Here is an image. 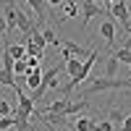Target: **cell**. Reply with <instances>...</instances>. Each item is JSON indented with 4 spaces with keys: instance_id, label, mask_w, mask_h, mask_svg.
Here are the masks:
<instances>
[{
    "instance_id": "16",
    "label": "cell",
    "mask_w": 131,
    "mask_h": 131,
    "mask_svg": "<svg viewBox=\"0 0 131 131\" xmlns=\"http://www.w3.org/2000/svg\"><path fill=\"white\" fill-rule=\"evenodd\" d=\"M123 118H126V113H123V107H110V110H107V121H110L113 126H115V123H121Z\"/></svg>"
},
{
    "instance_id": "10",
    "label": "cell",
    "mask_w": 131,
    "mask_h": 131,
    "mask_svg": "<svg viewBox=\"0 0 131 131\" xmlns=\"http://www.w3.org/2000/svg\"><path fill=\"white\" fill-rule=\"evenodd\" d=\"M81 60H84V58H76V55L66 58V73H68L71 79H73V76H76V73L81 71Z\"/></svg>"
},
{
    "instance_id": "22",
    "label": "cell",
    "mask_w": 131,
    "mask_h": 131,
    "mask_svg": "<svg viewBox=\"0 0 131 131\" xmlns=\"http://www.w3.org/2000/svg\"><path fill=\"white\" fill-rule=\"evenodd\" d=\"M0 115H13V107H10L3 97H0Z\"/></svg>"
},
{
    "instance_id": "5",
    "label": "cell",
    "mask_w": 131,
    "mask_h": 131,
    "mask_svg": "<svg viewBox=\"0 0 131 131\" xmlns=\"http://www.w3.org/2000/svg\"><path fill=\"white\" fill-rule=\"evenodd\" d=\"M79 3H81V8H84V16H81V18H84V24H81V26L86 29V24H89L94 16H100L102 5H100V3H94V0H79Z\"/></svg>"
},
{
    "instance_id": "26",
    "label": "cell",
    "mask_w": 131,
    "mask_h": 131,
    "mask_svg": "<svg viewBox=\"0 0 131 131\" xmlns=\"http://www.w3.org/2000/svg\"><path fill=\"white\" fill-rule=\"evenodd\" d=\"M123 47H128V50H131V37H128V39H126V45H123Z\"/></svg>"
},
{
    "instance_id": "27",
    "label": "cell",
    "mask_w": 131,
    "mask_h": 131,
    "mask_svg": "<svg viewBox=\"0 0 131 131\" xmlns=\"http://www.w3.org/2000/svg\"><path fill=\"white\" fill-rule=\"evenodd\" d=\"M100 3H105V8H107V5H110V3H113V0H100Z\"/></svg>"
},
{
    "instance_id": "14",
    "label": "cell",
    "mask_w": 131,
    "mask_h": 131,
    "mask_svg": "<svg viewBox=\"0 0 131 131\" xmlns=\"http://www.w3.org/2000/svg\"><path fill=\"white\" fill-rule=\"evenodd\" d=\"M94 128V121H92V118H76V121H73V131H92Z\"/></svg>"
},
{
    "instance_id": "6",
    "label": "cell",
    "mask_w": 131,
    "mask_h": 131,
    "mask_svg": "<svg viewBox=\"0 0 131 131\" xmlns=\"http://www.w3.org/2000/svg\"><path fill=\"white\" fill-rule=\"evenodd\" d=\"M97 34H100V37L107 42V45H113V42H115V21H113V18L102 21V24H100V31H97Z\"/></svg>"
},
{
    "instance_id": "4",
    "label": "cell",
    "mask_w": 131,
    "mask_h": 131,
    "mask_svg": "<svg viewBox=\"0 0 131 131\" xmlns=\"http://www.w3.org/2000/svg\"><path fill=\"white\" fill-rule=\"evenodd\" d=\"M71 55H76V58H84V55H86V47H81L79 42L60 39V58L66 60V58H71Z\"/></svg>"
},
{
    "instance_id": "25",
    "label": "cell",
    "mask_w": 131,
    "mask_h": 131,
    "mask_svg": "<svg viewBox=\"0 0 131 131\" xmlns=\"http://www.w3.org/2000/svg\"><path fill=\"white\" fill-rule=\"evenodd\" d=\"M47 3H50V5H52V8H58V5H60V3H63V0H47Z\"/></svg>"
},
{
    "instance_id": "11",
    "label": "cell",
    "mask_w": 131,
    "mask_h": 131,
    "mask_svg": "<svg viewBox=\"0 0 131 131\" xmlns=\"http://www.w3.org/2000/svg\"><path fill=\"white\" fill-rule=\"evenodd\" d=\"M3 39H5V37H3ZM5 47H8V52H10V58H13V60L26 58V45H10V42L5 39Z\"/></svg>"
},
{
    "instance_id": "13",
    "label": "cell",
    "mask_w": 131,
    "mask_h": 131,
    "mask_svg": "<svg viewBox=\"0 0 131 131\" xmlns=\"http://www.w3.org/2000/svg\"><path fill=\"white\" fill-rule=\"evenodd\" d=\"M31 5V13L37 16V21H45V0H26Z\"/></svg>"
},
{
    "instance_id": "17",
    "label": "cell",
    "mask_w": 131,
    "mask_h": 131,
    "mask_svg": "<svg viewBox=\"0 0 131 131\" xmlns=\"http://www.w3.org/2000/svg\"><path fill=\"white\" fill-rule=\"evenodd\" d=\"M113 55L118 58V63L131 66V50H128V47H118V50H113Z\"/></svg>"
},
{
    "instance_id": "20",
    "label": "cell",
    "mask_w": 131,
    "mask_h": 131,
    "mask_svg": "<svg viewBox=\"0 0 131 131\" xmlns=\"http://www.w3.org/2000/svg\"><path fill=\"white\" fill-rule=\"evenodd\" d=\"M10 126H16V118L13 115H0V131H5Z\"/></svg>"
},
{
    "instance_id": "12",
    "label": "cell",
    "mask_w": 131,
    "mask_h": 131,
    "mask_svg": "<svg viewBox=\"0 0 131 131\" xmlns=\"http://www.w3.org/2000/svg\"><path fill=\"white\" fill-rule=\"evenodd\" d=\"M60 5H63V18H60V21L73 18L76 13H79V0H68V3H60Z\"/></svg>"
},
{
    "instance_id": "21",
    "label": "cell",
    "mask_w": 131,
    "mask_h": 131,
    "mask_svg": "<svg viewBox=\"0 0 131 131\" xmlns=\"http://www.w3.org/2000/svg\"><path fill=\"white\" fill-rule=\"evenodd\" d=\"M115 126L110 123V121H94V128L92 131H113Z\"/></svg>"
},
{
    "instance_id": "1",
    "label": "cell",
    "mask_w": 131,
    "mask_h": 131,
    "mask_svg": "<svg viewBox=\"0 0 131 131\" xmlns=\"http://www.w3.org/2000/svg\"><path fill=\"white\" fill-rule=\"evenodd\" d=\"M110 89H128L131 92V81L128 79H115V76H97V79L84 89V94L81 97H86V94H94V92H110Z\"/></svg>"
},
{
    "instance_id": "18",
    "label": "cell",
    "mask_w": 131,
    "mask_h": 131,
    "mask_svg": "<svg viewBox=\"0 0 131 131\" xmlns=\"http://www.w3.org/2000/svg\"><path fill=\"white\" fill-rule=\"evenodd\" d=\"M118 73V58L110 52V58H107V66H105V76H115Z\"/></svg>"
},
{
    "instance_id": "8",
    "label": "cell",
    "mask_w": 131,
    "mask_h": 131,
    "mask_svg": "<svg viewBox=\"0 0 131 131\" xmlns=\"http://www.w3.org/2000/svg\"><path fill=\"white\" fill-rule=\"evenodd\" d=\"M39 79H42V71H39V68H29V71L24 73V84L29 86L31 92H34L37 86H39Z\"/></svg>"
},
{
    "instance_id": "15",
    "label": "cell",
    "mask_w": 131,
    "mask_h": 131,
    "mask_svg": "<svg viewBox=\"0 0 131 131\" xmlns=\"http://www.w3.org/2000/svg\"><path fill=\"white\" fill-rule=\"evenodd\" d=\"M42 37H45V42H47V45H52V47H60V37H55V29L45 26V29H42Z\"/></svg>"
},
{
    "instance_id": "24",
    "label": "cell",
    "mask_w": 131,
    "mask_h": 131,
    "mask_svg": "<svg viewBox=\"0 0 131 131\" xmlns=\"http://www.w3.org/2000/svg\"><path fill=\"white\" fill-rule=\"evenodd\" d=\"M3 34H5V18L0 16V39H3Z\"/></svg>"
},
{
    "instance_id": "23",
    "label": "cell",
    "mask_w": 131,
    "mask_h": 131,
    "mask_svg": "<svg viewBox=\"0 0 131 131\" xmlns=\"http://www.w3.org/2000/svg\"><path fill=\"white\" fill-rule=\"evenodd\" d=\"M118 131H131V115H126L121 121V128H118Z\"/></svg>"
},
{
    "instance_id": "7",
    "label": "cell",
    "mask_w": 131,
    "mask_h": 131,
    "mask_svg": "<svg viewBox=\"0 0 131 131\" xmlns=\"http://www.w3.org/2000/svg\"><path fill=\"white\" fill-rule=\"evenodd\" d=\"M68 105H71V100H68V97H63V100H55V102H50L45 113H55V115H68Z\"/></svg>"
},
{
    "instance_id": "3",
    "label": "cell",
    "mask_w": 131,
    "mask_h": 131,
    "mask_svg": "<svg viewBox=\"0 0 131 131\" xmlns=\"http://www.w3.org/2000/svg\"><path fill=\"white\" fill-rule=\"evenodd\" d=\"M107 13H110L113 18L121 21V26L126 31H131V24H128V8H126V0H113L110 5H107Z\"/></svg>"
},
{
    "instance_id": "19",
    "label": "cell",
    "mask_w": 131,
    "mask_h": 131,
    "mask_svg": "<svg viewBox=\"0 0 131 131\" xmlns=\"http://www.w3.org/2000/svg\"><path fill=\"white\" fill-rule=\"evenodd\" d=\"M26 71H29V66H26L24 58H21V60H13V73H16V76H24Z\"/></svg>"
},
{
    "instance_id": "2",
    "label": "cell",
    "mask_w": 131,
    "mask_h": 131,
    "mask_svg": "<svg viewBox=\"0 0 131 131\" xmlns=\"http://www.w3.org/2000/svg\"><path fill=\"white\" fill-rule=\"evenodd\" d=\"M58 73H60V68L58 66H52V68H47L45 73H42V79H39V86L34 89V94H31V100H34V105L45 97V92L47 89H55L58 86Z\"/></svg>"
},
{
    "instance_id": "28",
    "label": "cell",
    "mask_w": 131,
    "mask_h": 131,
    "mask_svg": "<svg viewBox=\"0 0 131 131\" xmlns=\"http://www.w3.org/2000/svg\"><path fill=\"white\" fill-rule=\"evenodd\" d=\"M128 76H131V71H128Z\"/></svg>"
},
{
    "instance_id": "9",
    "label": "cell",
    "mask_w": 131,
    "mask_h": 131,
    "mask_svg": "<svg viewBox=\"0 0 131 131\" xmlns=\"http://www.w3.org/2000/svg\"><path fill=\"white\" fill-rule=\"evenodd\" d=\"M0 84H3V86H10V89H16V86H18V76H16L13 71L0 68Z\"/></svg>"
}]
</instances>
